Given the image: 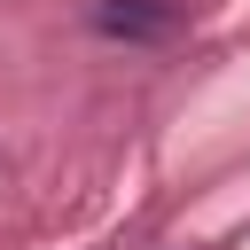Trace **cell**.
Wrapping results in <instances>:
<instances>
[{"label": "cell", "mask_w": 250, "mask_h": 250, "mask_svg": "<svg viewBox=\"0 0 250 250\" xmlns=\"http://www.w3.org/2000/svg\"><path fill=\"white\" fill-rule=\"evenodd\" d=\"M86 23H94L102 39H141V47H148V39H172V31H180V8H172V0H94Z\"/></svg>", "instance_id": "cell-1"}]
</instances>
